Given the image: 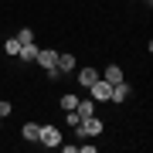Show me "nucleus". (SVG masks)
<instances>
[{
	"instance_id": "obj_1",
	"label": "nucleus",
	"mask_w": 153,
	"mask_h": 153,
	"mask_svg": "<svg viewBox=\"0 0 153 153\" xmlns=\"http://www.w3.org/2000/svg\"><path fill=\"white\" fill-rule=\"evenodd\" d=\"M105 126H102V119H95V116H82V123L75 126V133L82 140H88V136H99V133H102Z\"/></svg>"
},
{
	"instance_id": "obj_2",
	"label": "nucleus",
	"mask_w": 153,
	"mask_h": 153,
	"mask_svg": "<svg viewBox=\"0 0 153 153\" xmlns=\"http://www.w3.org/2000/svg\"><path fill=\"white\" fill-rule=\"evenodd\" d=\"M38 143H41V146H48V150H58V146H61V129H58V126H41Z\"/></svg>"
},
{
	"instance_id": "obj_3",
	"label": "nucleus",
	"mask_w": 153,
	"mask_h": 153,
	"mask_svg": "<svg viewBox=\"0 0 153 153\" xmlns=\"http://www.w3.org/2000/svg\"><path fill=\"white\" fill-rule=\"evenodd\" d=\"M88 88H92V99H95V102H109V95H112V85L105 82L102 75H99V78H95V82L88 85Z\"/></svg>"
},
{
	"instance_id": "obj_4",
	"label": "nucleus",
	"mask_w": 153,
	"mask_h": 153,
	"mask_svg": "<svg viewBox=\"0 0 153 153\" xmlns=\"http://www.w3.org/2000/svg\"><path fill=\"white\" fill-rule=\"evenodd\" d=\"M38 61L41 68H55V61H58V51H51V48H38Z\"/></svg>"
},
{
	"instance_id": "obj_5",
	"label": "nucleus",
	"mask_w": 153,
	"mask_h": 153,
	"mask_svg": "<svg viewBox=\"0 0 153 153\" xmlns=\"http://www.w3.org/2000/svg\"><path fill=\"white\" fill-rule=\"evenodd\" d=\"M99 75H102V78H105L109 85L123 82V68H119V65H105V71H99Z\"/></svg>"
},
{
	"instance_id": "obj_6",
	"label": "nucleus",
	"mask_w": 153,
	"mask_h": 153,
	"mask_svg": "<svg viewBox=\"0 0 153 153\" xmlns=\"http://www.w3.org/2000/svg\"><path fill=\"white\" fill-rule=\"evenodd\" d=\"M55 65H58V71H61V75H68V71H75V65H78V61H75V55H58V61H55Z\"/></svg>"
},
{
	"instance_id": "obj_7",
	"label": "nucleus",
	"mask_w": 153,
	"mask_h": 153,
	"mask_svg": "<svg viewBox=\"0 0 153 153\" xmlns=\"http://www.w3.org/2000/svg\"><path fill=\"white\" fill-rule=\"evenodd\" d=\"M126 99H129V85H126V82H116V85H112L109 102H126Z\"/></svg>"
},
{
	"instance_id": "obj_8",
	"label": "nucleus",
	"mask_w": 153,
	"mask_h": 153,
	"mask_svg": "<svg viewBox=\"0 0 153 153\" xmlns=\"http://www.w3.org/2000/svg\"><path fill=\"white\" fill-rule=\"evenodd\" d=\"M17 58H21V61H34V58H38V44H21V51H17Z\"/></svg>"
},
{
	"instance_id": "obj_9",
	"label": "nucleus",
	"mask_w": 153,
	"mask_h": 153,
	"mask_svg": "<svg viewBox=\"0 0 153 153\" xmlns=\"http://www.w3.org/2000/svg\"><path fill=\"white\" fill-rule=\"evenodd\" d=\"M75 112H78V116H95V105H92V99H78Z\"/></svg>"
},
{
	"instance_id": "obj_10",
	"label": "nucleus",
	"mask_w": 153,
	"mask_h": 153,
	"mask_svg": "<svg viewBox=\"0 0 153 153\" xmlns=\"http://www.w3.org/2000/svg\"><path fill=\"white\" fill-rule=\"evenodd\" d=\"M95 78H99V71H95V68H82V71H78V82H82V85H92Z\"/></svg>"
},
{
	"instance_id": "obj_11",
	"label": "nucleus",
	"mask_w": 153,
	"mask_h": 153,
	"mask_svg": "<svg viewBox=\"0 0 153 153\" xmlns=\"http://www.w3.org/2000/svg\"><path fill=\"white\" fill-rule=\"evenodd\" d=\"M38 133H41V126H38V123H27V126H24V129H21V136L34 143V140H38Z\"/></svg>"
},
{
	"instance_id": "obj_12",
	"label": "nucleus",
	"mask_w": 153,
	"mask_h": 153,
	"mask_svg": "<svg viewBox=\"0 0 153 153\" xmlns=\"http://www.w3.org/2000/svg\"><path fill=\"white\" fill-rule=\"evenodd\" d=\"M75 105H78V95H71V92H65V95H61V109H75Z\"/></svg>"
},
{
	"instance_id": "obj_13",
	"label": "nucleus",
	"mask_w": 153,
	"mask_h": 153,
	"mask_svg": "<svg viewBox=\"0 0 153 153\" xmlns=\"http://www.w3.org/2000/svg\"><path fill=\"white\" fill-rule=\"evenodd\" d=\"M4 51H7L10 58H17V51H21V41H17V38H10V41L4 44Z\"/></svg>"
},
{
	"instance_id": "obj_14",
	"label": "nucleus",
	"mask_w": 153,
	"mask_h": 153,
	"mask_svg": "<svg viewBox=\"0 0 153 153\" xmlns=\"http://www.w3.org/2000/svg\"><path fill=\"white\" fill-rule=\"evenodd\" d=\"M17 41H21V44H31L34 41V31L31 27H21V31H17Z\"/></svg>"
},
{
	"instance_id": "obj_15",
	"label": "nucleus",
	"mask_w": 153,
	"mask_h": 153,
	"mask_svg": "<svg viewBox=\"0 0 153 153\" xmlns=\"http://www.w3.org/2000/svg\"><path fill=\"white\" fill-rule=\"evenodd\" d=\"M65 123L71 126V129H75V126H78V123H82V116H78L75 109H68V112H65Z\"/></svg>"
},
{
	"instance_id": "obj_16",
	"label": "nucleus",
	"mask_w": 153,
	"mask_h": 153,
	"mask_svg": "<svg viewBox=\"0 0 153 153\" xmlns=\"http://www.w3.org/2000/svg\"><path fill=\"white\" fill-rule=\"evenodd\" d=\"M4 116H10V102H7V99L0 102V119H4Z\"/></svg>"
},
{
	"instance_id": "obj_17",
	"label": "nucleus",
	"mask_w": 153,
	"mask_h": 153,
	"mask_svg": "<svg viewBox=\"0 0 153 153\" xmlns=\"http://www.w3.org/2000/svg\"><path fill=\"white\" fill-rule=\"evenodd\" d=\"M0 123H4V119H0Z\"/></svg>"
}]
</instances>
